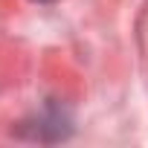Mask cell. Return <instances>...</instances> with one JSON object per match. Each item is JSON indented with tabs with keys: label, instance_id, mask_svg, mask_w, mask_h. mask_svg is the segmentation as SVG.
<instances>
[{
	"label": "cell",
	"instance_id": "6da1fadb",
	"mask_svg": "<svg viewBox=\"0 0 148 148\" xmlns=\"http://www.w3.org/2000/svg\"><path fill=\"white\" fill-rule=\"evenodd\" d=\"M70 134H73V113L58 102H47L35 113V119L23 122V131H21V136L38 139V142H61Z\"/></svg>",
	"mask_w": 148,
	"mask_h": 148
},
{
	"label": "cell",
	"instance_id": "7a4b0ae2",
	"mask_svg": "<svg viewBox=\"0 0 148 148\" xmlns=\"http://www.w3.org/2000/svg\"><path fill=\"white\" fill-rule=\"evenodd\" d=\"M35 3H55V0H35Z\"/></svg>",
	"mask_w": 148,
	"mask_h": 148
}]
</instances>
